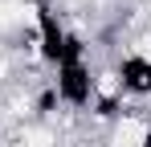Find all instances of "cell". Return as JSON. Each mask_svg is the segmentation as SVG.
I'll return each mask as SVG.
<instances>
[{
    "instance_id": "7a4b0ae2",
    "label": "cell",
    "mask_w": 151,
    "mask_h": 147,
    "mask_svg": "<svg viewBox=\"0 0 151 147\" xmlns=\"http://www.w3.org/2000/svg\"><path fill=\"white\" fill-rule=\"evenodd\" d=\"M110 66L119 74V82H123V94L131 102H139V106H147L151 102V61L131 57V53H119V57H110Z\"/></svg>"
},
{
    "instance_id": "3957f363",
    "label": "cell",
    "mask_w": 151,
    "mask_h": 147,
    "mask_svg": "<svg viewBox=\"0 0 151 147\" xmlns=\"http://www.w3.org/2000/svg\"><path fill=\"white\" fill-rule=\"evenodd\" d=\"M21 8H41V4H53V0H17Z\"/></svg>"
},
{
    "instance_id": "277c9868",
    "label": "cell",
    "mask_w": 151,
    "mask_h": 147,
    "mask_svg": "<svg viewBox=\"0 0 151 147\" xmlns=\"http://www.w3.org/2000/svg\"><path fill=\"white\" fill-rule=\"evenodd\" d=\"M143 147H151V139H147V143H143Z\"/></svg>"
},
{
    "instance_id": "5b68a950",
    "label": "cell",
    "mask_w": 151,
    "mask_h": 147,
    "mask_svg": "<svg viewBox=\"0 0 151 147\" xmlns=\"http://www.w3.org/2000/svg\"><path fill=\"white\" fill-rule=\"evenodd\" d=\"M98 147H106V143H98Z\"/></svg>"
},
{
    "instance_id": "6da1fadb",
    "label": "cell",
    "mask_w": 151,
    "mask_h": 147,
    "mask_svg": "<svg viewBox=\"0 0 151 147\" xmlns=\"http://www.w3.org/2000/svg\"><path fill=\"white\" fill-rule=\"evenodd\" d=\"M53 94L61 102V110H74L86 115L90 110V98H94V61H61L49 78Z\"/></svg>"
}]
</instances>
